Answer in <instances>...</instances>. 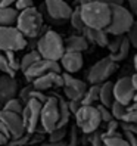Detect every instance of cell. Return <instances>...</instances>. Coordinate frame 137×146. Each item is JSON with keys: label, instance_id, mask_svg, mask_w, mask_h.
I'll list each match as a JSON object with an SVG mask.
<instances>
[{"label": "cell", "instance_id": "1", "mask_svg": "<svg viewBox=\"0 0 137 146\" xmlns=\"http://www.w3.org/2000/svg\"><path fill=\"white\" fill-rule=\"evenodd\" d=\"M81 18L85 27L105 30L111 22V6L102 2L89 0L80 5Z\"/></svg>", "mask_w": 137, "mask_h": 146}, {"label": "cell", "instance_id": "2", "mask_svg": "<svg viewBox=\"0 0 137 146\" xmlns=\"http://www.w3.org/2000/svg\"><path fill=\"white\" fill-rule=\"evenodd\" d=\"M37 52L41 58L59 62L65 52V41L55 30H46L37 40Z\"/></svg>", "mask_w": 137, "mask_h": 146}, {"label": "cell", "instance_id": "3", "mask_svg": "<svg viewBox=\"0 0 137 146\" xmlns=\"http://www.w3.org/2000/svg\"><path fill=\"white\" fill-rule=\"evenodd\" d=\"M16 28H18L25 38H37L43 30V15L34 6L22 9L16 18Z\"/></svg>", "mask_w": 137, "mask_h": 146}, {"label": "cell", "instance_id": "4", "mask_svg": "<svg viewBox=\"0 0 137 146\" xmlns=\"http://www.w3.org/2000/svg\"><path fill=\"white\" fill-rule=\"evenodd\" d=\"M134 22V15L124 5H111V22L105 31L111 36H125Z\"/></svg>", "mask_w": 137, "mask_h": 146}, {"label": "cell", "instance_id": "5", "mask_svg": "<svg viewBox=\"0 0 137 146\" xmlns=\"http://www.w3.org/2000/svg\"><path fill=\"white\" fill-rule=\"evenodd\" d=\"M74 115H75V125L77 128H80L83 134H90L96 131L102 123V118L96 105H81Z\"/></svg>", "mask_w": 137, "mask_h": 146}, {"label": "cell", "instance_id": "6", "mask_svg": "<svg viewBox=\"0 0 137 146\" xmlns=\"http://www.w3.org/2000/svg\"><path fill=\"white\" fill-rule=\"evenodd\" d=\"M27 44V38L16 27H0V52H19Z\"/></svg>", "mask_w": 137, "mask_h": 146}, {"label": "cell", "instance_id": "7", "mask_svg": "<svg viewBox=\"0 0 137 146\" xmlns=\"http://www.w3.org/2000/svg\"><path fill=\"white\" fill-rule=\"evenodd\" d=\"M59 109H58V96H47V100L41 105L40 111V128L43 133H50L58 127Z\"/></svg>", "mask_w": 137, "mask_h": 146}, {"label": "cell", "instance_id": "8", "mask_svg": "<svg viewBox=\"0 0 137 146\" xmlns=\"http://www.w3.org/2000/svg\"><path fill=\"white\" fill-rule=\"evenodd\" d=\"M116 70V62H114L109 56L102 58L95 65H91L87 74V81L90 84H102L106 81Z\"/></svg>", "mask_w": 137, "mask_h": 146}, {"label": "cell", "instance_id": "9", "mask_svg": "<svg viewBox=\"0 0 137 146\" xmlns=\"http://www.w3.org/2000/svg\"><path fill=\"white\" fill-rule=\"evenodd\" d=\"M41 102H38L37 99H28L24 104V109L21 112L22 117V123H24V128L27 133H36V130L40 125V111H41Z\"/></svg>", "mask_w": 137, "mask_h": 146}, {"label": "cell", "instance_id": "10", "mask_svg": "<svg viewBox=\"0 0 137 146\" xmlns=\"http://www.w3.org/2000/svg\"><path fill=\"white\" fill-rule=\"evenodd\" d=\"M61 65L56 61H50V59H44V58H40L37 59L34 64H31L27 70L24 71V77L27 78L28 81H32L34 78L43 75V74H47L50 71L53 72H61Z\"/></svg>", "mask_w": 137, "mask_h": 146}, {"label": "cell", "instance_id": "11", "mask_svg": "<svg viewBox=\"0 0 137 146\" xmlns=\"http://www.w3.org/2000/svg\"><path fill=\"white\" fill-rule=\"evenodd\" d=\"M62 78H64V87L62 89H64V93H65V98L68 100H81L85 90H87L85 81L75 78V77H72V74H69V72H64Z\"/></svg>", "mask_w": 137, "mask_h": 146}, {"label": "cell", "instance_id": "12", "mask_svg": "<svg viewBox=\"0 0 137 146\" xmlns=\"http://www.w3.org/2000/svg\"><path fill=\"white\" fill-rule=\"evenodd\" d=\"M134 94H136V90L133 87L130 75L121 77V78H118L114 83V98L115 100L121 102L122 105H130L134 99Z\"/></svg>", "mask_w": 137, "mask_h": 146}, {"label": "cell", "instance_id": "13", "mask_svg": "<svg viewBox=\"0 0 137 146\" xmlns=\"http://www.w3.org/2000/svg\"><path fill=\"white\" fill-rule=\"evenodd\" d=\"M0 119H2L3 124L6 125L11 139H16V137H21L22 134L27 133V131H25V128H24V123H22L21 114H15V112L5 111V109L0 108Z\"/></svg>", "mask_w": 137, "mask_h": 146}, {"label": "cell", "instance_id": "14", "mask_svg": "<svg viewBox=\"0 0 137 146\" xmlns=\"http://www.w3.org/2000/svg\"><path fill=\"white\" fill-rule=\"evenodd\" d=\"M47 15L53 21H68L72 13V7L66 0H44Z\"/></svg>", "mask_w": 137, "mask_h": 146}, {"label": "cell", "instance_id": "15", "mask_svg": "<svg viewBox=\"0 0 137 146\" xmlns=\"http://www.w3.org/2000/svg\"><path fill=\"white\" fill-rule=\"evenodd\" d=\"M32 87L36 90H41V92H46L52 87H64V78H62V74L61 72H53L50 71L47 74H43L37 78H34L31 81Z\"/></svg>", "mask_w": 137, "mask_h": 146}, {"label": "cell", "instance_id": "16", "mask_svg": "<svg viewBox=\"0 0 137 146\" xmlns=\"http://www.w3.org/2000/svg\"><path fill=\"white\" fill-rule=\"evenodd\" d=\"M59 65L65 72L69 74H75L78 72L83 65H84V59H83V53L80 52H71V50H65L62 58L59 59Z\"/></svg>", "mask_w": 137, "mask_h": 146}, {"label": "cell", "instance_id": "17", "mask_svg": "<svg viewBox=\"0 0 137 146\" xmlns=\"http://www.w3.org/2000/svg\"><path fill=\"white\" fill-rule=\"evenodd\" d=\"M18 92V81L15 80V77L7 74L0 75V104L3 105L6 100L16 98Z\"/></svg>", "mask_w": 137, "mask_h": 146}, {"label": "cell", "instance_id": "18", "mask_svg": "<svg viewBox=\"0 0 137 146\" xmlns=\"http://www.w3.org/2000/svg\"><path fill=\"white\" fill-rule=\"evenodd\" d=\"M83 36L87 38L89 43H93L99 47H106L108 43H109V34L105 30H100V28H89L85 27L83 31Z\"/></svg>", "mask_w": 137, "mask_h": 146}, {"label": "cell", "instance_id": "19", "mask_svg": "<svg viewBox=\"0 0 137 146\" xmlns=\"http://www.w3.org/2000/svg\"><path fill=\"white\" fill-rule=\"evenodd\" d=\"M65 41V50H71V52H80L83 53L84 50L89 49V41L84 36L81 34H74V36H69Z\"/></svg>", "mask_w": 137, "mask_h": 146}, {"label": "cell", "instance_id": "20", "mask_svg": "<svg viewBox=\"0 0 137 146\" xmlns=\"http://www.w3.org/2000/svg\"><path fill=\"white\" fill-rule=\"evenodd\" d=\"M114 83L112 81H103L99 87V102L103 106L111 108V105L114 104Z\"/></svg>", "mask_w": 137, "mask_h": 146}, {"label": "cell", "instance_id": "21", "mask_svg": "<svg viewBox=\"0 0 137 146\" xmlns=\"http://www.w3.org/2000/svg\"><path fill=\"white\" fill-rule=\"evenodd\" d=\"M19 11L13 6H0V27H9L16 22Z\"/></svg>", "mask_w": 137, "mask_h": 146}, {"label": "cell", "instance_id": "22", "mask_svg": "<svg viewBox=\"0 0 137 146\" xmlns=\"http://www.w3.org/2000/svg\"><path fill=\"white\" fill-rule=\"evenodd\" d=\"M58 109H59V119H58V127H65L69 123L71 118V111L68 108V100L58 96Z\"/></svg>", "mask_w": 137, "mask_h": 146}, {"label": "cell", "instance_id": "23", "mask_svg": "<svg viewBox=\"0 0 137 146\" xmlns=\"http://www.w3.org/2000/svg\"><path fill=\"white\" fill-rule=\"evenodd\" d=\"M102 142L103 146H130L125 136L121 133H114V134H105L102 133Z\"/></svg>", "mask_w": 137, "mask_h": 146}, {"label": "cell", "instance_id": "24", "mask_svg": "<svg viewBox=\"0 0 137 146\" xmlns=\"http://www.w3.org/2000/svg\"><path fill=\"white\" fill-rule=\"evenodd\" d=\"M99 87L100 84H91L80 100L81 105H95L96 102H99Z\"/></svg>", "mask_w": 137, "mask_h": 146}, {"label": "cell", "instance_id": "25", "mask_svg": "<svg viewBox=\"0 0 137 146\" xmlns=\"http://www.w3.org/2000/svg\"><path fill=\"white\" fill-rule=\"evenodd\" d=\"M130 41H128V38L124 36L122 37V41H121V46H119V49L116 50L115 53H109V58L112 59L114 62H121V61H124V59L128 56V52H130Z\"/></svg>", "mask_w": 137, "mask_h": 146}, {"label": "cell", "instance_id": "26", "mask_svg": "<svg viewBox=\"0 0 137 146\" xmlns=\"http://www.w3.org/2000/svg\"><path fill=\"white\" fill-rule=\"evenodd\" d=\"M71 22V27L75 30V31H78L83 34L84 28H85V25L83 22V18H81V11H80V6L78 7H75V9H72V13L69 16V19H68Z\"/></svg>", "mask_w": 137, "mask_h": 146}, {"label": "cell", "instance_id": "27", "mask_svg": "<svg viewBox=\"0 0 137 146\" xmlns=\"http://www.w3.org/2000/svg\"><path fill=\"white\" fill-rule=\"evenodd\" d=\"M40 58H41V56H40V53L37 52V50H31V52L25 53V55L21 58V61H19V70H22V72H24L31 64H34V62H36L37 59H40Z\"/></svg>", "mask_w": 137, "mask_h": 146}, {"label": "cell", "instance_id": "28", "mask_svg": "<svg viewBox=\"0 0 137 146\" xmlns=\"http://www.w3.org/2000/svg\"><path fill=\"white\" fill-rule=\"evenodd\" d=\"M2 109L11 111V112H15V114H21L22 109H24V104H22V100L19 98H12L9 100H6L2 105Z\"/></svg>", "mask_w": 137, "mask_h": 146}, {"label": "cell", "instance_id": "29", "mask_svg": "<svg viewBox=\"0 0 137 146\" xmlns=\"http://www.w3.org/2000/svg\"><path fill=\"white\" fill-rule=\"evenodd\" d=\"M111 112H112V117L115 119H118V121H122V118L127 112V105H122L121 102L118 100H114V104L111 105Z\"/></svg>", "mask_w": 137, "mask_h": 146}, {"label": "cell", "instance_id": "30", "mask_svg": "<svg viewBox=\"0 0 137 146\" xmlns=\"http://www.w3.org/2000/svg\"><path fill=\"white\" fill-rule=\"evenodd\" d=\"M66 136V125L65 127H56L53 131L49 133V142H61Z\"/></svg>", "mask_w": 137, "mask_h": 146}, {"label": "cell", "instance_id": "31", "mask_svg": "<svg viewBox=\"0 0 137 146\" xmlns=\"http://www.w3.org/2000/svg\"><path fill=\"white\" fill-rule=\"evenodd\" d=\"M0 72L7 74V75H12L15 77V71L11 68L9 62H7V58L5 55V52H0Z\"/></svg>", "mask_w": 137, "mask_h": 146}, {"label": "cell", "instance_id": "32", "mask_svg": "<svg viewBox=\"0 0 137 146\" xmlns=\"http://www.w3.org/2000/svg\"><path fill=\"white\" fill-rule=\"evenodd\" d=\"M125 37L128 38L130 44H131L133 47L137 49V24H136V21L133 22V25L130 27V30L125 33Z\"/></svg>", "mask_w": 137, "mask_h": 146}, {"label": "cell", "instance_id": "33", "mask_svg": "<svg viewBox=\"0 0 137 146\" xmlns=\"http://www.w3.org/2000/svg\"><path fill=\"white\" fill-rule=\"evenodd\" d=\"M96 108H97L99 114H100L102 123H108V121H111V119H114V117H112V112H111V109H109V108L103 106L102 104H100V105H96Z\"/></svg>", "mask_w": 137, "mask_h": 146}, {"label": "cell", "instance_id": "34", "mask_svg": "<svg viewBox=\"0 0 137 146\" xmlns=\"http://www.w3.org/2000/svg\"><path fill=\"white\" fill-rule=\"evenodd\" d=\"M30 142V133H25L21 137H16V139H9L7 146H25Z\"/></svg>", "mask_w": 137, "mask_h": 146}, {"label": "cell", "instance_id": "35", "mask_svg": "<svg viewBox=\"0 0 137 146\" xmlns=\"http://www.w3.org/2000/svg\"><path fill=\"white\" fill-rule=\"evenodd\" d=\"M87 136H89L90 146H103V142H102V133H99L97 130L87 134Z\"/></svg>", "mask_w": 137, "mask_h": 146}, {"label": "cell", "instance_id": "36", "mask_svg": "<svg viewBox=\"0 0 137 146\" xmlns=\"http://www.w3.org/2000/svg\"><path fill=\"white\" fill-rule=\"evenodd\" d=\"M5 55H6V58H7V62H9L11 68L16 72V70H19V61L16 59L15 52H5Z\"/></svg>", "mask_w": 137, "mask_h": 146}, {"label": "cell", "instance_id": "37", "mask_svg": "<svg viewBox=\"0 0 137 146\" xmlns=\"http://www.w3.org/2000/svg\"><path fill=\"white\" fill-rule=\"evenodd\" d=\"M31 90H32V84H28V86H25V87H22V89L18 92V98L22 100V104H25V102L30 99Z\"/></svg>", "mask_w": 137, "mask_h": 146}, {"label": "cell", "instance_id": "38", "mask_svg": "<svg viewBox=\"0 0 137 146\" xmlns=\"http://www.w3.org/2000/svg\"><path fill=\"white\" fill-rule=\"evenodd\" d=\"M118 127H119V124H118V119H111V121H108L106 123V131H105V134H114V133H116L118 131Z\"/></svg>", "mask_w": 137, "mask_h": 146}, {"label": "cell", "instance_id": "39", "mask_svg": "<svg viewBox=\"0 0 137 146\" xmlns=\"http://www.w3.org/2000/svg\"><path fill=\"white\" fill-rule=\"evenodd\" d=\"M37 99L38 102H41V104H44V102L47 100V96H46V94L44 93H43L41 90H36V89H34L32 87V90H31V94H30V99Z\"/></svg>", "mask_w": 137, "mask_h": 146}, {"label": "cell", "instance_id": "40", "mask_svg": "<svg viewBox=\"0 0 137 146\" xmlns=\"http://www.w3.org/2000/svg\"><path fill=\"white\" fill-rule=\"evenodd\" d=\"M31 6H34V0H16L15 3V7L18 11L27 9V7H31Z\"/></svg>", "mask_w": 137, "mask_h": 146}, {"label": "cell", "instance_id": "41", "mask_svg": "<svg viewBox=\"0 0 137 146\" xmlns=\"http://www.w3.org/2000/svg\"><path fill=\"white\" fill-rule=\"evenodd\" d=\"M121 127H122L124 131H130V133L137 136V123H124V121H121Z\"/></svg>", "mask_w": 137, "mask_h": 146}, {"label": "cell", "instance_id": "42", "mask_svg": "<svg viewBox=\"0 0 137 146\" xmlns=\"http://www.w3.org/2000/svg\"><path fill=\"white\" fill-rule=\"evenodd\" d=\"M68 146H78V134H77V125L71 127V139Z\"/></svg>", "mask_w": 137, "mask_h": 146}, {"label": "cell", "instance_id": "43", "mask_svg": "<svg viewBox=\"0 0 137 146\" xmlns=\"http://www.w3.org/2000/svg\"><path fill=\"white\" fill-rule=\"evenodd\" d=\"M80 106H81V102L80 100H68V108H69L71 114H75Z\"/></svg>", "mask_w": 137, "mask_h": 146}, {"label": "cell", "instance_id": "44", "mask_svg": "<svg viewBox=\"0 0 137 146\" xmlns=\"http://www.w3.org/2000/svg\"><path fill=\"white\" fill-rule=\"evenodd\" d=\"M124 136L128 140V143H130V146H137V136L136 134H133L130 131H124Z\"/></svg>", "mask_w": 137, "mask_h": 146}, {"label": "cell", "instance_id": "45", "mask_svg": "<svg viewBox=\"0 0 137 146\" xmlns=\"http://www.w3.org/2000/svg\"><path fill=\"white\" fill-rule=\"evenodd\" d=\"M40 146H68V143L65 140H61V142H43Z\"/></svg>", "mask_w": 137, "mask_h": 146}, {"label": "cell", "instance_id": "46", "mask_svg": "<svg viewBox=\"0 0 137 146\" xmlns=\"http://www.w3.org/2000/svg\"><path fill=\"white\" fill-rule=\"evenodd\" d=\"M95 2H102V3H106V5H124L125 0H95Z\"/></svg>", "mask_w": 137, "mask_h": 146}, {"label": "cell", "instance_id": "47", "mask_svg": "<svg viewBox=\"0 0 137 146\" xmlns=\"http://www.w3.org/2000/svg\"><path fill=\"white\" fill-rule=\"evenodd\" d=\"M7 142H9V137H7L6 134H3L2 131H0V146L7 145Z\"/></svg>", "mask_w": 137, "mask_h": 146}, {"label": "cell", "instance_id": "48", "mask_svg": "<svg viewBox=\"0 0 137 146\" xmlns=\"http://www.w3.org/2000/svg\"><path fill=\"white\" fill-rule=\"evenodd\" d=\"M16 0H0V6H15Z\"/></svg>", "mask_w": 137, "mask_h": 146}, {"label": "cell", "instance_id": "49", "mask_svg": "<svg viewBox=\"0 0 137 146\" xmlns=\"http://www.w3.org/2000/svg\"><path fill=\"white\" fill-rule=\"evenodd\" d=\"M127 2H128V5H130V9L133 12H136L137 11V0H127Z\"/></svg>", "mask_w": 137, "mask_h": 146}, {"label": "cell", "instance_id": "50", "mask_svg": "<svg viewBox=\"0 0 137 146\" xmlns=\"http://www.w3.org/2000/svg\"><path fill=\"white\" fill-rule=\"evenodd\" d=\"M0 131H2L3 134H6L7 137H9V131H7V128H6V125L3 124V121H2V119H0ZM9 139H11V137H9Z\"/></svg>", "mask_w": 137, "mask_h": 146}, {"label": "cell", "instance_id": "51", "mask_svg": "<svg viewBox=\"0 0 137 146\" xmlns=\"http://www.w3.org/2000/svg\"><path fill=\"white\" fill-rule=\"evenodd\" d=\"M131 83H133V87H134V90L137 92V72H134V74L131 75Z\"/></svg>", "mask_w": 137, "mask_h": 146}, {"label": "cell", "instance_id": "52", "mask_svg": "<svg viewBox=\"0 0 137 146\" xmlns=\"http://www.w3.org/2000/svg\"><path fill=\"white\" fill-rule=\"evenodd\" d=\"M133 65H134V70H136V72H137V55H136L134 59H133Z\"/></svg>", "mask_w": 137, "mask_h": 146}, {"label": "cell", "instance_id": "53", "mask_svg": "<svg viewBox=\"0 0 137 146\" xmlns=\"http://www.w3.org/2000/svg\"><path fill=\"white\" fill-rule=\"evenodd\" d=\"M85 2H89V0H77V3H78V5H83V3H85Z\"/></svg>", "mask_w": 137, "mask_h": 146}, {"label": "cell", "instance_id": "54", "mask_svg": "<svg viewBox=\"0 0 137 146\" xmlns=\"http://www.w3.org/2000/svg\"><path fill=\"white\" fill-rule=\"evenodd\" d=\"M66 2H69V0H66ZM71 2H77V0H71Z\"/></svg>", "mask_w": 137, "mask_h": 146}]
</instances>
